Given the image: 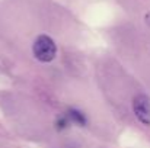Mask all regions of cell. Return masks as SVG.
Masks as SVG:
<instances>
[{
  "label": "cell",
  "mask_w": 150,
  "mask_h": 148,
  "mask_svg": "<svg viewBox=\"0 0 150 148\" xmlns=\"http://www.w3.org/2000/svg\"><path fill=\"white\" fill-rule=\"evenodd\" d=\"M32 51L37 60H40L41 62H50L57 54V47L48 35H40L34 42Z\"/></svg>",
  "instance_id": "cell-1"
},
{
  "label": "cell",
  "mask_w": 150,
  "mask_h": 148,
  "mask_svg": "<svg viewBox=\"0 0 150 148\" xmlns=\"http://www.w3.org/2000/svg\"><path fill=\"white\" fill-rule=\"evenodd\" d=\"M133 109L137 119L144 123L150 125V99L146 95H139L133 100Z\"/></svg>",
  "instance_id": "cell-2"
},
{
  "label": "cell",
  "mask_w": 150,
  "mask_h": 148,
  "mask_svg": "<svg viewBox=\"0 0 150 148\" xmlns=\"http://www.w3.org/2000/svg\"><path fill=\"white\" fill-rule=\"evenodd\" d=\"M66 116L69 118L70 123H74V125H79V126H85L86 125V116L83 112L77 110V109H70Z\"/></svg>",
  "instance_id": "cell-3"
}]
</instances>
